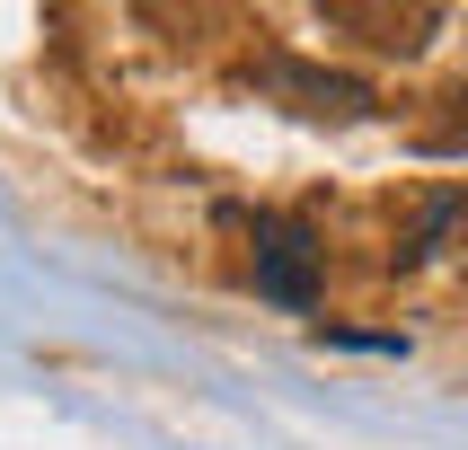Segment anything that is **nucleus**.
<instances>
[{
  "mask_svg": "<svg viewBox=\"0 0 468 450\" xmlns=\"http://www.w3.org/2000/svg\"><path fill=\"white\" fill-rule=\"evenodd\" d=\"M248 89L283 98L292 115H310V124H354V115H371V89H363V79L318 71V62H292V53H265V62H248Z\"/></svg>",
  "mask_w": 468,
  "mask_h": 450,
  "instance_id": "f257e3e1",
  "label": "nucleus"
},
{
  "mask_svg": "<svg viewBox=\"0 0 468 450\" xmlns=\"http://www.w3.org/2000/svg\"><path fill=\"white\" fill-rule=\"evenodd\" d=\"M318 18L336 36H354V45H371V53H416V45H433L442 9L433 0H327Z\"/></svg>",
  "mask_w": 468,
  "mask_h": 450,
  "instance_id": "f03ea898",
  "label": "nucleus"
},
{
  "mask_svg": "<svg viewBox=\"0 0 468 450\" xmlns=\"http://www.w3.org/2000/svg\"><path fill=\"white\" fill-rule=\"evenodd\" d=\"M318 265H327V247H318L301 221H257V291L265 300L310 309L318 300Z\"/></svg>",
  "mask_w": 468,
  "mask_h": 450,
  "instance_id": "7ed1b4c3",
  "label": "nucleus"
},
{
  "mask_svg": "<svg viewBox=\"0 0 468 450\" xmlns=\"http://www.w3.org/2000/svg\"><path fill=\"white\" fill-rule=\"evenodd\" d=\"M416 151H442V159L468 151V79H451L442 98H433V115L416 124Z\"/></svg>",
  "mask_w": 468,
  "mask_h": 450,
  "instance_id": "20e7f679",
  "label": "nucleus"
},
{
  "mask_svg": "<svg viewBox=\"0 0 468 450\" xmlns=\"http://www.w3.org/2000/svg\"><path fill=\"white\" fill-rule=\"evenodd\" d=\"M460 194H424V212H416V230H407V247H398V256H407V265H416V256H433V238H442V230H460Z\"/></svg>",
  "mask_w": 468,
  "mask_h": 450,
  "instance_id": "39448f33",
  "label": "nucleus"
}]
</instances>
